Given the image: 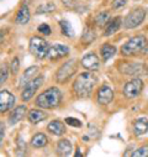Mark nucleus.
Returning a JSON list of instances; mask_svg holds the SVG:
<instances>
[{
  "instance_id": "nucleus-1",
  "label": "nucleus",
  "mask_w": 148,
  "mask_h": 157,
  "mask_svg": "<svg viewBox=\"0 0 148 157\" xmlns=\"http://www.w3.org/2000/svg\"><path fill=\"white\" fill-rule=\"evenodd\" d=\"M96 81L98 78L94 73L91 72L82 73L77 77L76 82L73 84V89L79 98H88L91 94L93 88L96 84Z\"/></svg>"
},
{
  "instance_id": "nucleus-2",
  "label": "nucleus",
  "mask_w": 148,
  "mask_h": 157,
  "mask_svg": "<svg viewBox=\"0 0 148 157\" xmlns=\"http://www.w3.org/2000/svg\"><path fill=\"white\" fill-rule=\"evenodd\" d=\"M148 51V41L147 38L142 35L135 36L132 38L122 45L121 47V53L124 56H138V55H144Z\"/></svg>"
},
{
  "instance_id": "nucleus-3",
  "label": "nucleus",
  "mask_w": 148,
  "mask_h": 157,
  "mask_svg": "<svg viewBox=\"0 0 148 157\" xmlns=\"http://www.w3.org/2000/svg\"><path fill=\"white\" fill-rule=\"evenodd\" d=\"M62 93L58 88L51 87L36 98V105L42 109H54L61 104Z\"/></svg>"
},
{
  "instance_id": "nucleus-4",
  "label": "nucleus",
  "mask_w": 148,
  "mask_h": 157,
  "mask_svg": "<svg viewBox=\"0 0 148 157\" xmlns=\"http://www.w3.org/2000/svg\"><path fill=\"white\" fill-rule=\"evenodd\" d=\"M28 48H30L31 53L33 56H36L37 58H45V57H47L50 46L45 38H42L40 36H33L30 40Z\"/></svg>"
},
{
  "instance_id": "nucleus-5",
  "label": "nucleus",
  "mask_w": 148,
  "mask_h": 157,
  "mask_svg": "<svg viewBox=\"0 0 148 157\" xmlns=\"http://www.w3.org/2000/svg\"><path fill=\"white\" fill-rule=\"evenodd\" d=\"M147 11L143 8H136L132 10L125 19H124V27L125 29H136L146 19Z\"/></svg>"
},
{
  "instance_id": "nucleus-6",
  "label": "nucleus",
  "mask_w": 148,
  "mask_h": 157,
  "mask_svg": "<svg viewBox=\"0 0 148 157\" xmlns=\"http://www.w3.org/2000/svg\"><path fill=\"white\" fill-rule=\"evenodd\" d=\"M78 68V63L76 59H69L64 64H62L56 74V79L58 83H64L67 82L69 78L77 72Z\"/></svg>"
},
{
  "instance_id": "nucleus-7",
  "label": "nucleus",
  "mask_w": 148,
  "mask_h": 157,
  "mask_svg": "<svg viewBox=\"0 0 148 157\" xmlns=\"http://www.w3.org/2000/svg\"><path fill=\"white\" fill-rule=\"evenodd\" d=\"M43 79H45V77H43L42 74H40V75L35 77L33 79H31V81L24 87V90H22V93H21V98H22L24 101H28V100L35 95L36 90L42 86Z\"/></svg>"
},
{
  "instance_id": "nucleus-8",
  "label": "nucleus",
  "mask_w": 148,
  "mask_h": 157,
  "mask_svg": "<svg viewBox=\"0 0 148 157\" xmlns=\"http://www.w3.org/2000/svg\"><path fill=\"white\" fill-rule=\"evenodd\" d=\"M143 87H144V84H143L142 79H139V78H133V79L128 81L124 86V94L126 98L133 99L141 94Z\"/></svg>"
},
{
  "instance_id": "nucleus-9",
  "label": "nucleus",
  "mask_w": 148,
  "mask_h": 157,
  "mask_svg": "<svg viewBox=\"0 0 148 157\" xmlns=\"http://www.w3.org/2000/svg\"><path fill=\"white\" fill-rule=\"evenodd\" d=\"M68 55H69V47L68 46H64L61 44H54V45L50 46L47 58L51 61H57V59L67 57Z\"/></svg>"
},
{
  "instance_id": "nucleus-10",
  "label": "nucleus",
  "mask_w": 148,
  "mask_h": 157,
  "mask_svg": "<svg viewBox=\"0 0 148 157\" xmlns=\"http://www.w3.org/2000/svg\"><path fill=\"white\" fill-rule=\"evenodd\" d=\"M16 98L9 90H0V113H5L15 106Z\"/></svg>"
},
{
  "instance_id": "nucleus-11",
  "label": "nucleus",
  "mask_w": 148,
  "mask_h": 157,
  "mask_svg": "<svg viewBox=\"0 0 148 157\" xmlns=\"http://www.w3.org/2000/svg\"><path fill=\"white\" fill-rule=\"evenodd\" d=\"M98 103L101 105H107L114 100V90L111 89L109 86H102L98 90Z\"/></svg>"
},
{
  "instance_id": "nucleus-12",
  "label": "nucleus",
  "mask_w": 148,
  "mask_h": 157,
  "mask_svg": "<svg viewBox=\"0 0 148 157\" xmlns=\"http://www.w3.org/2000/svg\"><path fill=\"white\" fill-rule=\"evenodd\" d=\"M82 66L88 71H96L100 66L99 57L95 53H88L82 58Z\"/></svg>"
},
{
  "instance_id": "nucleus-13",
  "label": "nucleus",
  "mask_w": 148,
  "mask_h": 157,
  "mask_svg": "<svg viewBox=\"0 0 148 157\" xmlns=\"http://www.w3.org/2000/svg\"><path fill=\"white\" fill-rule=\"evenodd\" d=\"M120 69L122 73L128 75H138L144 69V66L141 63H121Z\"/></svg>"
},
{
  "instance_id": "nucleus-14",
  "label": "nucleus",
  "mask_w": 148,
  "mask_h": 157,
  "mask_svg": "<svg viewBox=\"0 0 148 157\" xmlns=\"http://www.w3.org/2000/svg\"><path fill=\"white\" fill-rule=\"evenodd\" d=\"M26 111H27L26 105H19V106H16L10 113V115H9V124L10 125H15V124L20 123L24 119V116L26 115Z\"/></svg>"
},
{
  "instance_id": "nucleus-15",
  "label": "nucleus",
  "mask_w": 148,
  "mask_h": 157,
  "mask_svg": "<svg viewBox=\"0 0 148 157\" xmlns=\"http://www.w3.org/2000/svg\"><path fill=\"white\" fill-rule=\"evenodd\" d=\"M148 131V119L147 117H138L133 123V134L136 136H142Z\"/></svg>"
},
{
  "instance_id": "nucleus-16",
  "label": "nucleus",
  "mask_w": 148,
  "mask_h": 157,
  "mask_svg": "<svg viewBox=\"0 0 148 157\" xmlns=\"http://www.w3.org/2000/svg\"><path fill=\"white\" fill-rule=\"evenodd\" d=\"M121 21H122V19L120 16H116L114 19H111L106 24V27H105V31H104V36H111V35H114L115 32H117L120 26H121Z\"/></svg>"
},
{
  "instance_id": "nucleus-17",
  "label": "nucleus",
  "mask_w": 148,
  "mask_h": 157,
  "mask_svg": "<svg viewBox=\"0 0 148 157\" xmlns=\"http://www.w3.org/2000/svg\"><path fill=\"white\" fill-rule=\"evenodd\" d=\"M39 73V67L37 66H32V67H28L21 75L20 78V86H26L31 79L36 77V74Z\"/></svg>"
},
{
  "instance_id": "nucleus-18",
  "label": "nucleus",
  "mask_w": 148,
  "mask_h": 157,
  "mask_svg": "<svg viewBox=\"0 0 148 157\" xmlns=\"http://www.w3.org/2000/svg\"><path fill=\"white\" fill-rule=\"evenodd\" d=\"M73 152V147L72 144L69 142V140L67 139H62L59 140V142L57 144V153L59 156H69Z\"/></svg>"
},
{
  "instance_id": "nucleus-19",
  "label": "nucleus",
  "mask_w": 148,
  "mask_h": 157,
  "mask_svg": "<svg viewBox=\"0 0 148 157\" xmlns=\"http://www.w3.org/2000/svg\"><path fill=\"white\" fill-rule=\"evenodd\" d=\"M28 120L32 124H39L41 121H43L47 117V113L43 110H39V109H32L28 111Z\"/></svg>"
},
{
  "instance_id": "nucleus-20",
  "label": "nucleus",
  "mask_w": 148,
  "mask_h": 157,
  "mask_svg": "<svg viewBox=\"0 0 148 157\" xmlns=\"http://www.w3.org/2000/svg\"><path fill=\"white\" fill-rule=\"evenodd\" d=\"M30 17H31V15H30L28 6H27V5H22V6L20 8V10L17 11V14H16L15 21H16V24H19V25H26V24L30 21Z\"/></svg>"
},
{
  "instance_id": "nucleus-21",
  "label": "nucleus",
  "mask_w": 148,
  "mask_h": 157,
  "mask_svg": "<svg viewBox=\"0 0 148 157\" xmlns=\"http://www.w3.org/2000/svg\"><path fill=\"white\" fill-rule=\"evenodd\" d=\"M47 130H48L51 134L56 135V136H61V135H63V134L65 132V126H64V124H63L62 121H59V120H53V121H51V123L48 124Z\"/></svg>"
},
{
  "instance_id": "nucleus-22",
  "label": "nucleus",
  "mask_w": 148,
  "mask_h": 157,
  "mask_svg": "<svg viewBox=\"0 0 148 157\" xmlns=\"http://www.w3.org/2000/svg\"><path fill=\"white\" fill-rule=\"evenodd\" d=\"M100 55L104 62L109 61L111 57H114L116 55V47L115 46H111L109 44H105L100 47Z\"/></svg>"
},
{
  "instance_id": "nucleus-23",
  "label": "nucleus",
  "mask_w": 148,
  "mask_h": 157,
  "mask_svg": "<svg viewBox=\"0 0 148 157\" xmlns=\"http://www.w3.org/2000/svg\"><path fill=\"white\" fill-rule=\"evenodd\" d=\"M47 144H48V139H47V136H46L45 134H41V132L36 134V135L32 136V139H31V145H32L33 147H36V148L45 147Z\"/></svg>"
},
{
  "instance_id": "nucleus-24",
  "label": "nucleus",
  "mask_w": 148,
  "mask_h": 157,
  "mask_svg": "<svg viewBox=\"0 0 148 157\" xmlns=\"http://www.w3.org/2000/svg\"><path fill=\"white\" fill-rule=\"evenodd\" d=\"M59 26L62 30V33L67 37H73L74 36V29L70 25V22L68 20H61L59 21Z\"/></svg>"
},
{
  "instance_id": "nucleus-25",
  "label": "nucleus",
  "mask_w": 148,
  "mask_h": 157,
  "mask_svg": "<svg viewBox=\"0 0 148 157\" xmlns=\"http://www.w3.org/2000/svg\"><path fill=\"white\" fill-rule=\"evenodd\" d=\"M54 9H56V5H54V3H52V2H48V3H45V4H42V5H40L39 8H37V10H36V14H37V15L48 14V13H52V11H54Z\"/></svg>"
},
{
  "instance_id": "nucleus-26",
  "label": "nucleus",
  "mask_w": 148,
  "mask_h": 157,
  "mask_svg": "<svg viewBox=\"0 0 148 157\" xmlns=\"http://www.w3.org/2000/svg\"><path fill=\"white\" fill-rule=\"evenodd\" d=\"M109 21H110V13L106 11V10L99 13L98 16L95 17V22H96L98 26H104V25H106Z\"/></svg>"
},
{
  "instance_id": "nucleus-27",
  "label": "nucleus",
  "mask_w": 148,
  "mask_h": 157,
  "mask_svg": "<svg viewBox=\"0 0 148 157\" xmlns=\"http://www.w3.org/2000/svg\"><path fill=\"white\" fill-rule=\"evenodd\" d=\"M26 153V142L20 135L17 137V148H16V155L17 156H24Z\"/></svg>"
},
{
  "instance_id": "nucleus-28",
  "label": "nucleus",
  "mask_w": 148,
  "mask_h": 157,
  "mask_svg": "<svg viewBox=\"0 0 148 157\" xmlns=\"http://www.w3.org/2000/svg\"><path fill=\"white\" fill-rule=\"evenodd\" d=\"M9 71H10V68L6 64L0 67V87H2L8 81V78H9Z\"/></svg>"
},
{
  "instance_id": "nucleus-29",
  "label": "nucleus",
  "mask_w": 148,
  "mask_h": 157,
  "mask_svg": "<svg viewBox=\"0 0 148 157\" xmlns=\"http://www.w3.org/2000/svg\"><path fill=\"white\" fill-rule=\"evenodd\" d=\"M82 40L85 44H90L91 41L95 40V32L91 31V30H89V29H85L84 32H83V36H82Z\"/></svg>"
},
{
  "instance_id": "nucleus-30",
  "label": "nucleus",
  "mask_w": 148,
  "mask_h": 157,
  "mask_svg": "<svg viewBox=\"0 0 148 157\" xmlns=\"http://www.w3.org/2000/svg\"><path fill=\"white\" fill-rule=\"evenodd\" d=\"M148 156V145L141 146L135 152H132V157H146Z\"/></svg>"
},
{
  "instance_id": "nucleus-31",
  "label": "nucleus",
  "mask_w": 148,
  "mask_h": 157,
  "mask_svg": "<svg viewBox=\"0 0 148 157\" xmlns=\"http://www.w3.org/2000/svg\"><path fill=\"white\" fill-rule=\"evenodd\" d=\"M64 120H65V123H67L68 125H70V126H74V128H80V126H82V123H80V120L76 119V117L68 116V117H65Z\"/></svg>"
},
{
  "instance_id": "nucleus-32",
  "label": "nucleus",
  "mask_w": 148,
  "mask_h": 157,
  "mask_svg": "<svg viewBox=\"0 0 148 157\" xmlns=\"http://www.w3.org/2000/svg\"><path fill=\"white\" fill-rule=\"evenodd\" d=\"M19 69H20V61H19L17 57H15V58L13 59L11 64H10V72H11L13 74H16V73L19 72Z\"/></svg>"
},
{
  "instance_id": "nucleus-33",
  "label": "nucleus",
  "mask_w": 148,
  "mask_h": 157,
  "mask_svg": "<svg viewBox=\"0 0 148 157\" xmlns=\"http://www.w3.org/2000/svg\"><path fill=\"white\" fill-rule=\"evenodd\" d=\"M37 31H39L40 33H42V35H45V36L51 35V27L47 24H41L39 27H37Z\"/></svg>"
},
{
  "instance_id": "nucleus-34",
  "label": "nucleus",
  "mask_w": 148,
  "mask_h": 157,
  "mask_svg": "<svg viewBox=\"0 0 148 157\" xmlns=\"http://www.w3.org/2000/svg\"><path fill=\"white\" fill-rule=\"evenodd\" d=\"M127 3V0H114L113 2V8L114 9H120V8H124Z\"/></svg>"
},
{
  "instance_id": "nucleus-35",
  "label": "nucleus",
  "mask_w": 148,
  "mask_h": 157,
  "mask_svg": "<svg viewBox=\"0 0 148 157\" xmlns=\"http://www.w3.org/2000/svg\"><path fill=\"white\" fill-rule=\"evenodd\" d=\"M4 135H5V125L3 123H0V142L3 141Z\"/></svg>"
},
{
  "instance_id": "nucleus-36",
  "label": "nucleus",
  "mask_w": 148,
  "mask_h": 157,
  "mask_svg": "<svg viewBox=\"0 0 148 157\" xmlns=\"http://www.w3.org/2000/svg\"><path fill=\"white\" fill-rule=\"evenodd\" d=\"M4 41V32L0 31V45H2V42Z\"/></svg>"
},
{
  "instance_id": "nucleus-37",
  "label": "nucleus",
  "mask_w": 148,
  "mask_h": 157,
  "mask_svg": "<svg viewBox=\"0 0 148 157\" xmlns=\"http://www.w3.org/2000/svg\"><path fill=\"white\" fill-rule=\"evenodd\" d=\"M147 74H148V69H147Z\"/></svg>"
}]
</instances>
